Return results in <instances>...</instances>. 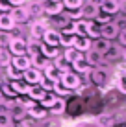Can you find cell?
<instances>
[{"label": "cell", "mask_w": 126, "mask_h": 127, "mask_svg": "<svg viewBox=\"0 0 126 127\" xmlns=\"http://www.w3.org/2000/svg\"><path fill=\"white\" fill-rule=\"evenodd\" d=\"M59 85L65 87V89L71 92V90L80 89L82 79L78 77V74H74V72H67V74H61V76H59Z\"/></svg>", "instance_id": "obj_1"}, {"label": "cell", "mask_w": 126, "mask_h": 127, "mask_svg": "<svg viewBox=\"0 0 126 127\" xmlns=\"http://www.w3.org/2000/svg\"><path fill=\"white\" fill-rule=\"evenodd\" d=\"M89 74H91V81H93L95 85H98V87H106L108 83H110V72H108L106 68L97 66V68L91 70Z\"/></svg>", "instance_id": "obj_2"}, {"label": "cell", "mask_w": 126, "mask_h": 127, "mask_svg": "<svg viewBox=\"0 0 126 127\" xmlns=\"http://www.w3.org/2000/svg\"><path fill=\"white\" fill-rule=\"evenodd\" d=\"M22 79H24V83H28L30 87H33V85H39L41 83V79H43V72L39 68H28V70H24L22 72Z\"/></svg>", "instance_id": "obj_3"}, {"label": "cell", "mask_w": 126, "mask_h": 127, "mask_svg": "<svg viewBox=\"0 0 126 127\" xmlns=\"http://www.w3.org/2000/svg\"><path fill=\"white\" fill-rule=\"evenodd\" d=\"M119 32H121L119 26H117L113 20L100 26V37L106 39V41H110V42H111V39H117V37H119Z\"/></svg>", "instance_id": "obj_4"}, {"label": "cell", "mask_w": 126, "mask_h": 127, "mask_svg": "<svg viewBox=\"0 0 126 127\" xmlns=\"http://www.w3.org/2000/svg\"><path fill=\"white\" fill-rule=\"evenodd\" d=\"M98 9L102 13H106V15L113 17L121 11V2L119 0H102V2L98 4Z\"/></svg>", "instance_id": "obj_5"}, {"label": "cell", "mask_w": 126, "mask_h": 127, "mask_svg": "<svg viewBox=\"0 0 126 127\" xmlns=\"http://www.w3.org/2000/svg\"><path fill=\"white\" fill-rule=\"evenodd\" d=\"M9 17L13 19V22H15V24H22V22H26V20L30 19V11H28V7H24V6L11 7Z\"/></svg>", "instance_id": "obj_6"}, {"label": "cell", "mask_w": 126, "mask_h": 127, "mask_svg": "<svg viewBox=\"0 0 126 127\" xmlns=\"http://www.w3.org/2000/svg\"><path fill=\"white\" fill-rule=\"evenodd\" d=\"M9 52L13 54V57L17 55H26V41L20 37H13L9 42Z\"/></svg>", "instance_id": "obj_7"}, {"label": "cell", "mask_w": 126, "mask_h": 127, "mask_svg": "<svg viewBox=\"0 0 126 127\" xmlns=\"http://www.w3.org/2000/svg\"><path fill=\"white\" fill-rule=\"evenodd\" d=\"M80 9H82V17L84 19H95L98 13V4L93 2V0H84V6Z\"/></svg>", "instance_id": "obj_8"}, {"label": "cell", "mask_w": 126, "mask_h": 127, "mask_svg": "<svg viewBox=\"0 0 126 127\" xmlns=\"http://www.w3.org/2000/svg\"><path fill=\"white\" fill-rule=\"evenodd\" d=\"M7 107H9L7 114L11 116V120H24V116H26V109H24L19 101H11V103H7Z\"/></svg>", "instance_id": "obj_9"}, {"label": "cell", "mask_w": 126, "mask_h": 127, "mask_svg": "<svg viewBox=\"0 0 126 127\" xmlns=\"http://www.w3.org/2000/svg\"><path fill=\"white\" fill-rule=\"evenodd\" d=\"M63 2H48L46 0V4H43V11L46 13L48 17H58L63 13Z\"/></svg>", "instance_id": "obj_10"}, {"label": "cell", "mask_w": 126, "mask_h": 127, "mask_svg": "<svg viewBox=\"0 0 126 127\" xmlns=\"http://www.w3.org/2000/svg\"><path fill=\"white\" fill-rule=\"evenodd\" d=\"M11 66L20 70V72H24V70L32 68V59H30L28 55H17V57L11 59Z\"/></svg>", "instance_id": "obj_11"}, {"label": "cell", "mask_w": 126, "mask_h": 127, "mask_svg": "<svg viewBox=\"0 0 126 127\" xmlns=\"http://www.w3.org/2000/svg\"><path fill=\"white\" fill-rule=\"evenodd\" d=\"M59 39H61L59 32H58V30H52V28H48V30L45 32V35H43V41H45V44L54 46V48L59 46Z\"/></svg>", "instance_id": "obj_12"}, {"label": "cell", "mask_w": 126, "mask_h": 127, "mask_svg": "<svg viewBox=\"0 0 126 127\" xmlns=\"http://www.w3.org/2000/svg\"><path fill=\"white\" fill-rule=\"evenodd\" d=\"M84 59H85V63H87L89 66H95V68L100 66V64L104 63V55H100L98 52H95V50H87Z\"/></svg>", "instance_id": "obj_13"}, {"label": "cell", "mask_w": 126, "mask_h": 127, "mask_svg": "<svg viewBox=\"0 0 126 127\" xmlns=\"http://www.w3.org/2000/svg\"><path fill=\"white\" fill-rule=\"evenodd\" d=\"M72 48L78 50L80 54L91 50V39L89 37H74V42H72Z\"/></svg>", "instance_id": "obj_14"}, {"label": "cell", "mask_w": 126, "mask_h": 127, "mask_svg": "<svg viewBox=\"0 0 126 127\" xmlns=\"http://www.w3.org/2000/svg\"><path fill=\"white\" fill-rule=\"evenodd\" d=\"M110 46H111V42L110 41H106V39H95L93 42H91V50H95V52H98L100 55H104L108 50H110Z\"/></svg>", "instance_id": "obj_15"}, {"label": "cell", "mask_w": 126, "mask_h": 127, "mask_svg": "<svg viewBox=\"0 0 126 127\" xmlns=\"http://www.w3.org/2000/svg\"><path fill=\"white\" fill-rule=\"evenodd\" d=\"M87 22L89 20H84V19L72 22V30H74L76 37H87Z\"/></svg>", "instance_id": "obj_16"}, {"label": "cell", "mask_w": 126, "mask_h": 127, "mask_svg": "<svg viewBox=\"0 0 126 127\" xmlns=\"http://www.w3.org/2000/svg\"><path fill=\"white\" fill-rule=\"evenodd\" d=\"M46 22H43V20H37L35 24H32V30H30V32H32V37L33 39H43V35H45V32H46Z\"/></svg>", "instance_id": "obj_17"}, {"label": "cell", "mask_w": 126, "mask_h": 127, "mask_svg": "<svg viewBox=\"0 0 126 127\" xmlns=\"http://www.w3.org/2000/svg\"><path fill=\"white\" fill-rule=\"evenodd\" d=\"M15 28V22L9 17V13H0V32H11Z\"/></svg>", "instance_id": "obj_18"}, {"label": "cell", "mask_w": 126, "mask_h": 127, "mask_svg": "<svg viewBox=\"0 0 126 127\" xmlns=\"http://www.w3.org/2000/svg\"><path fill=\"white\" fill-rule=\"evenodd\" d=\"M104 59H106V61H117V59H123V48L111 44V46H110V50L104 54Z\"/></svg>", "instance_id": "obj_19"}, {"label": "cell", "mask_w": 126, "mask_h": 127, "mask_svg": "<svg viewBox=\"0 0 126 127\" xmlns=\"http://www.w3.org/2000/svg\"><path fill=\"white\" fill-rule=\"evenodd\" d=\"M97 127H115V116L113 114H100L95 122Z\"/></svg>", "instance_id": "obj_20"}, {"label": "cell", "mask_w": 126, "mask_h": 127, "mask_svg": "<svg viewBox=\"0 0 126 127\" xmlns=\"http://www.w3.org/2000/svg\"><path fill=\"white\" fill-rule=\"evenodd\" d=\"M82 57H84V54H80V52L74 50V48H65V52H63V59L67 61L69 64H72L74 61L82 59Z\"/></svg>", "instance_id": "obj_21"}, {"label": "cell", "mask_w": 126, "mask_h": 127, "mask_svg": "<svg viewBox=\"0 0 126 127\" xmlns=\"http://www.w3.org/2000/svg\"><path fill=\"white\" fill-rule=\"evenodd\" d=\"M41 55H45L46 59H58L59 57V50L54 46H48L45 42H41Z\"/></svg>", "instance_id": "obj_22"}, {"label": "cell", "mask_w": 126, "mask_h": 127, "mask_svg": "<svg viewBox=\"0 0 126 127\" xmlns=\"http://www.w3.org/2000/svg\"><path fill=\"white\" fill-rule=\"evenodd\" d=\"M48 94V92H45V90L41 89V87L39 85H33V87H30V92H28V96H30V99H32V101H41L43 98H45V96Z\"/></svg>", "instance_id": "obj_23"}, {"label": "cell", "mask_w": 126, "mask_h": 127, "mask_svg": "<svg viewBox=\"0 0 126 127\" xmlns=\"http://www.w3.org/2000/svg\"><path fill=\"white\" fill-rule=\"evenodd\" d=\"M72 68H74V74H89V72H91V66L85 63L84 57L78 59V61H74V63H72Z\"/></svg>", "instance_id": "obj_24"}, {"label": "cell", "mask_w": 126, "mask_h": 127, "mask_svg": "<svg viewBox=\"0 0 126 127\" xmlns=\"http://www.w3.org/2000/svg\"><path fill=\"white\" fill-rule=\"evenodd\" d=\"M9 87L13 89V92L15 94H28L30 92V85L24 81H11Z\"/></svg>", "instance_id": "obj_25"}, {"label": "cell", "mask_w": 126, "mask_h": 127, "mask_svg": "<svg viewBox=\"0 0 126 127\" xmlns=\"http://www.w3.org/2000/svg\"><path fill=\"white\" fill-rule=\"evenodd\" d=\"M87 37L89 39H100V26L93 20L87 22Z\"/></svg>", "instance_id": "obj_26"}, {"label": "cell", "mask_w": 126, "mask_h": 127, "mask_svg": "<svg viewBox=\"0 0 126 127\" xmlns=\"http://www.w3.org/2000/svg\"><path fill=\"white\" fill-rule=\"evenodd\" d=\"M65 107H67V105H65V99L63 98H56L54 105L50 107V112H52V114H63Z\"/></svg>", "instance_id": "obj_27"}, {"label": "cell", "mask_w": 126, "mask_h": 127, "mask_svg": "<svg viewBox=\"0 0 126 127\" xmlns=\"http://www.w3.org/2000/svg\"><path fill=\"white\" fill-rule=\"evenodd\" d=\"M26 114H30V116H33V118H45L46 116V109L39 107V105L35 103L33 107H30L28 111H26Z\"/></svg>", "instance_id": "obj_28"}, {"label": "cell", "mask_w": 126, "mask_h": 127, "mask_svg": "<svg viewBox=\"0 0 126 127\" xmlns=\"http://www.w3.org/2000/svg\"><path fill=\"white\" fill-rule=\"evenodd\" d=\"M6 74H7V77H9L11 81H20V79H22V72L17 70V68H13L11 64L6 66Z\"/></svg>", "instance_id": "obj_29"}, {"label": "cell", "mask_w": 126, "mask_h": 127, "mask_svg": "<svg viewBox=\"0 0 126 127\" xmlns=\"http://www.w3.org/2000/svg\"><path fill=\"white\" fill-rule=\"evenodd\" d=\"M84 6V0H63L65 9H80Z\"/></svg>", "instance_id": "obj_30"}, {"label": "cell", "mask_w": 126, "mask_h": 127, "mask_svg": "<svg viewBox=\"0 0 126 127\" xmlns=\"http://www.w3.org/2000/svg\"><path fill=\"white\" fill-rule=\"evenodd\" d=\"M56 98H58V96H54V94H46V96H45V98H43L39 103H41V107H43V109H50L52 105H54Z\"/></svg>", "instance_id": "obj_31"}, {"label": "cell", "mask_w": 126, "mask_h": 127, "mask_svg": "<svg viewBox=\"0 0 126 127\" xmlns=\"http://www.w3.org/2000/svg\"><path fill=\"white\" fill-rule=\"evenodd\" d=\"M59 35H61V33H59ZM74 37H76V35H61V39H59V44L65 46V48H72Z\"/></svg>", "instance_id": "obj_32"}, {"label": "cell", "mask_w": 126, "mask_h": 127, "mask_svg": "<svg viewBox=\"0 0 126 127\" xmlns=\"http://www.w3.org/2000/svg\"><path fill=\"white\" fill-rule=\"evenodd\" d=\"M95 22L97 24H108V22H111V17L110 15H106V13H102L100 9H98V13H97V17H95Z\"/></svg>", "instance_id": "obj_33"}, {"label": "cell", "mask_w": 126, "mask_h": 127, "mask_svg": "<svg viewBox=\"0 0 126 127\" xmlns=\"http://www.w3.org/2000/svg\"><path fill=\"white\" fill-rule=\"evenodd\" d=\"M11 33L9 32H0V48H4V46H9V42H11Z\"/></svg>", "instance_id": "obj_34"}, {"label": "cell", "mask_w": 126, "mask_h": 127, "mask_svg": "<svg viewBox=\"0 0 126 127\" xmlns=\"http://www.w3.org/2000/svg\"><path fill=\"white\" fill-rule=\"evenodd\" d=\"M11 125V116L7 111H0V127H9Z\"/></svg>", "instance_id": "obj_35"}, {"label": "cell", "mask_w": 126, "mask_h": 127, "mask_svg": "<svg viewBox=\"0 0 126 127\" xmlns=\"http://www.w3.org/2000/svg\"><path fill=\"white\" fill-rule=\"evenodd\" d=\"M9 64H11L9 54H7V52H4V50H0V66H9Z\"/></svg>", "instance_id": "obj_36"}, {"label": "cell", "mask_w": 126, "mask_h": 127, "mask_svg": "<svg viewBox=\"0 0 126 127\" xmlns=\"http://www.w3.org/2000/svg\"><path fill=\"white\" fill-rule=\"evenodd\" d=\"M65 17H67V19H74V20L84 19V17H82V9H67Z\"/></svg>", "instance_id": "obj_37"}, {"label": "cell", "mask_w": 126, "mask_h": 127, "mask_svg": "<svg viewBox=\"0 0 126 127\" xmlns=\"http://www.w3.org/2000/svg\"><path fill=\"white\" fill-rule=\"evenodd\" d=\"M117 89H119L123 94H126V76H124V74H121L119 83H117Z\"/></svg>", "instance_id": "obj_38"}, {"label": "cell", "mask_w": 126, "mask_h": 127, "mask_svg": "<svg viewBox=\"0 0 126 127\" xmlns=\"http://www.w3.org/2000/svg\"><path fill=\"white\" fill-rule=\"evenodd\" d=\"M0 11L2 13H9L11 11V6H9L7 0H0Z\"/></svg>", "instance_id": "obj_39"}, {"label": "cell", "mask_w": 126, "mask_h": 127, "mask_svg": "<svg viewBox=\"0 0 126 127\" xmlns=\"http://www.w3.org/2000/svg\"><path fill=\"white\" fill-rule=\"evenodd\" d=\"M2 90H4V94H6L7 96V98H15V92H13V89H11V87L9 85H2Z\"/></svg>", "instance_id": "obj_40"}, {"label": "cell", "mask_w": 126, "mask_h": 127, "mask_svg": "<svg viewBox=\"0 0 126 127\" xmlns=\"http://www.w3.org/2000/svg\"><path fill=\"white\" fill-rule=\"evenodd\" d=\"M54 92H58L59 96H67V94H69V90H67V89H65V87H61V85H59V83H58V85L54 87Z\"/></svg>", "instance_id": "obj_41"}, {"label": "cell", "mask_w": 126, "mask_h": 127, "mask_svg": "<svg viewBox=\"0 0 126 127\" xmlns=\"http://www.w3.org/2000/svg\"><path fill=\"white\" fill-rule=\"evenodd\" d=\"M119 42H121V46L126 48V30H121L119 32Z\"/></svg>", "instance_id": "obj_42"}, {"label": "cell", "mask_w": 126, "mask_h": 127, "mask_svg": "<svg viewBox=\"0 0 126 127\" xmlns=\"http://www.w3.org/2000/svg\"><path fill=\"white\" fill-rule=\"evenodd\" d=\"M9 127H28V124H26L24 120H11Z\"/></svg>", "instance_id": "obj_43"}, {"label": "cell", "mask_w": 126, "mask_h": 127, "mask_svg": "<svg viewBox=\"0 0 126 127\" xmlns=\"http://www.w3.org/2000/svg\"><path fill=\"white\" fill-rule=\"evenodd\" d=\"M7 2H9V6H13V7H19V6L24 4V0H7Z\"/></svg>", "instance_id": "obj_44"}, {"label": "cell", "mask_w": 126, "mask_h": 127, "mask_svg": "<svg viewBox=\"0 0 126 127\" xmlns=\"http://www.w3.org/2000/svg\"><path fill=\"white\" fill-rule=\"evenodd\" d=\"M82 127H97L95 124H85V125H82Z\"/></svg>", "instance_id": "obj_45"}, {"label": "cell", "mask_w": 126, "mask_h": 127, "mask_svg": "<svg viewBox=\"0 0 126 127\" xmlns=\"http://www.w3.org/2000/svg\"><path fill=\"white\" fill-rule=\"evenodd\" d=\"M123 59H126V50H123Z\"/></svg>", "instance_id": "obj_46"}, {"label": "cell", "mask_w": 126, "mask_h": 127, "mask_svg": "<svg viewBox=\"0 0 126 127\" xmlns=\"http://www.w3.org/2000/svg\"><path fill=\"white\" fill-rule=\"evenodd\" d=\"M48 2H63V0H48Z\"/></svg>", "instance_id": "obj_47"}]
</instances>
